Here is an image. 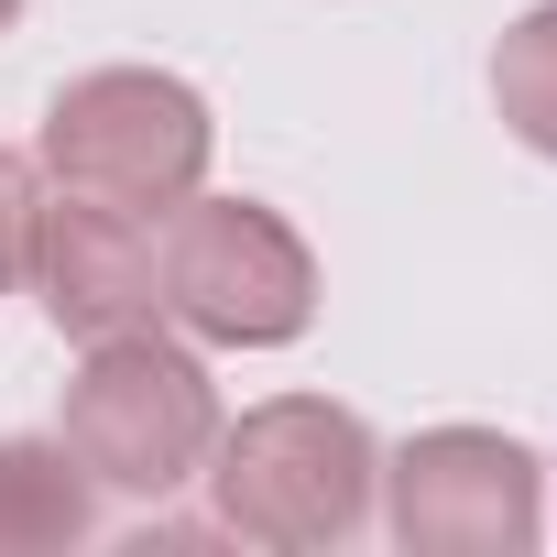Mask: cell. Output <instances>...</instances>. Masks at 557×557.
<instances>
[{
	"label": "cell",
	"mask_w": 557,
	"mask_h": 557,
	"mask_svg": "<svg viewBox=\"0 0 557 557\" xmlns=\"http://www.w3.org/2000/svg\"><path fill=\"white\" fill-rule=\"evenodd\" d=\"M208 524L273 557H329L383 513V437L329 394H273L208 448Z\"/></svg>",
	"instance_id": "1"
},
{
	"label": "cell",
	"mask_w": 557,
	"mask_h": 557,
	"mask_svg": "<svg viewBox=\"0 0 557 557\" xmlns=\"http://www.w3.org/2000/svg\"><path fill=\"white\" fill-rule=\"evenodd\" d=\"M55 437L88 459L99 492H132V503H175L208 448H219V383L186 339L153 329H121V339H88V361L66 372V416Z\"/></svg>",
	"instance_id": "2"
},
{
	"label": "cell",
	"mask_w": 557,
	"mask_h": 557,
	"mask_svg": "<svg viewBox=\"0 0 557 557\" xmlns=\"http://www.w3.org/2000/svg\"><path fill=\"white\" fill-rule=\"evenodd\" d=\"M164 318L208 350H285L318 329V251L262 197H175L164 208Z\"/></svg>",
	"instance_id": "3"
},
{
	"label": "cell",
	"mask_w": 557,
	"mask_h": 557,
	"mask_svg": "<svg viewBox=\"0 0 557 557\" xmlns=\"http://www.w3.org/2000/svg\"><path fill=\"white\" fill-rule=\"evenodd\" d=\"M208 153H219V121L164 66H88L45 99V175L77 197L164 219L175 197L208 186Z\"/></svg>",
	"instance_id": "4"
},
{
	"label": "cell",
	"mask_w": 557,
	"mask_h": 557,
	"mask_svg": "<svg viewBox=\"0 0 557 557\" xmlns=\"http://www.w3.org/2000/svg\"><path fill=\"white\" fill-rule=\"evenodd\" d=\"M383 524L405 557H524L546 535V459L503 426H426L383 459Z\"/></svg>",
	"instance_id": "5"
},
{
	"label": "cell",
	"mask_w": 557,
	"mask_h": 557,
	"mask_svg": "<svg viewBox=\"0 0 557 557\" xmlns=\"http://www.w3.org/2000/svg\"><path fill=\"white\" fill-rule=\"evenodd\" d=\"M23 296H34L77 350H88V339H121V329H153V318H164V219L55 186L45 219H34V285H23Z\"/></svg>",
	"instance_id": "6"
},
{
	"label": "cell",
	"mask_w": 557,
	"mask_h": 557,
	"mask_svg": "<svg viewBox=\"0 0 557 557\" xmlns=\"http://www.w3.org/2000/svg\"><path fill=\"white\" fill-rule=\"evenodd\" d=\"M99 535V481L66 437H0V557H66Z\"/></svg>",
	"instance_id": "7"
},
{
	"label": "cell",
	"mask_w": 557,
	"mask_h": 557,
	"mask_svg": "<svg viewBox=\"0 0 557 557\" xmlns=\"http://www.w3.org/2000/svg\"><path fill=\"white\" fill-rule=\"evenodd\" d=\"M492 110L524 153L557 164V0H535V12L492 45Z\"/></svg>",
	"instance_id": "8"
},
{
	"label": "cell",
	"mask_w": 557,
	"mask_h": 557,
	"mask_svg": "<svg viewBox=\"0 0 557 557\" xmlns=\"http://www.w3.org/2000/svg\"><path fill=\"white\" fill-rule=\"evenodd\" d=\"M34 219H45V164H23L0 143V296L34 285Z\"/></svg>",
	"instance_id": "9"
},
{
	"label": "cell",
	"mask_w": 557,
	"mask_h": 557,
	"mask_svg": "<svg viewBox=\"0 0 557 557\" xmlns=\"http://www.w3.org/2000/svg\"><path fill=\"white\" fill-rule=\"evenodd\" d=\"M12 23H23V0H0V34H12Z\"/></svg>",
	"instance_id": "10"
}]
</instances>
